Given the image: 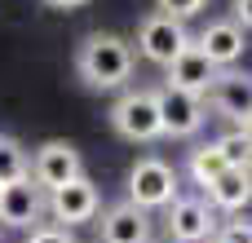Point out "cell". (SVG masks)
<instances>
[{"label": "cell", "mask_w": 252, "mask_h": 243, "mask_svg": "<svg viewBox=\"0 0 252 243\" xmlns=\"http://www.w3.org/2000/svg\"><path fill=\"white\" fill-rule=\"evenodd\" d=\"M75 71H80V80L93 84V89H120V84H128V75H133V44H128L124 35L93 31V35L80 44V53H75Z\"/></svg>", "instance_id": "6da1fadb"}, {"label": "cell", "mask_w": 252, "mask_h": 243, "mask_svg": "<svg viewBox=\"0 0 252 243\" xmlns=\"http://www.w3.org/2000/svg\"><path fill=\"white\" fill-rule=\"evenodd\" d=\"M177 199V173L164 164V159H137L133 173H128V204L151 213V208H168Z\"/></svg>", "instance_id": "7a4b0ae2"}, {"label": "cell", "mask_w": 252, "mask_h": 243, "mask_svg": "<svg viewBox=\"0 0 252 243\" xmlns=\"http://www.w3.org/2000/svg\"><path fill=\"white\" fill-rule=\"evenodd\" d=\"M111 124H115V133L128 137V142H155V137H159L155 93H151V89H128V93L111 106Z\"/></svg>", "instance_id": "3957f363"}, {"label": "cell", "mask_w": 252, "mask_h": 243, "mask_svg": "<svg viewBox=\"0 0 252 243\" xmlns=\"http://www.w3.org/2000/svg\"><path fill=\"white\" fill-rule=\"evenodd\" d=\"M137 44H142V58L155 62V66H168L186 44H190V31L182 18H168V13H151L142 18V31H137Z\"/></svg>", "instance_id": "277c9868"}, {"label": "cell", "mask_w": 252, "mask_h": 243, "mask_svg": "<svg viewBox=\"0 0 252 243\" xmlns=\"http://www.w3.org/2000/svg\"><path fill=\"white\" fill-rule=\"evenodd\" d=\"M27 177L40 186V190H58L75 177H84V164H80V151L71 142H44L35 151V159L27 164Z\"/></svg>", "instance_id": "5b68a950"}, {"label": "cell", "mask_w": 252, "mask_h": 243, "mask_svg": "<svg viewBox=\"0 0 252 243\" xmlns=\"http://www.w3.org/2000/svg\"><path fill=\"white\" fill-rule=\"evenodd\" d=\"M155 111H159V133H168V137H195L204 128V97L182 93L173 84H164L155 93Z\"/></svg>", "instance_id": "8992f818"}, {"label": "cell", "mask_w": 252, "mask_h": 243, "mask_svg": "<svg viewBox=\"0 0 252 243\" xmlns=\"http://www.w3.org/2000/svg\"><path fill=\"white\" fill-rule=\"evenodd\" d=\"M217 115H226L235 128H248V111H252V93H248V75L244 71H217L208 93H204Z\"/></svg>", "instance_id": "52a82bcc"}, {"label": "cell", "mask_w": 252, "mask_h": 243, "mask_svg": "<svg viewBox=\"0 0 252 243\" xmlns=\"http://www.w3.org/2000/svg\"><path fill=\"white\" fill-rule=\"evenodd\" d=\"M49 208H53V217H58V221L80 226V221H93V217H97L102 195H97V186H93L89 177H75V182H66V186L49 190Z\"/></svg>", "instance_id": "ba28073f"}, {"label": "cell", "mask_w": 252, "mask_h": 243, "mask_svg": "<svg viewBox=\"0 0 252 243\" xmlns=\"http://www.w3.org/2000/svg\"><path fill=\"white\" fill-rule=\"evenodd\" d=\"M44 213V199H40V186L31 177H18L9 186H0V221L13 226V230H31Z\"/></svg>", "instance_id": "9c48e42d"}, {"label": "cell", "mask_w": 252, "mask_h": 243, "mask_svg": "<svg viewBox=\"0 0 252 243\" xmlns=\"http://www.w3.org/2000/svg\"><path fill=\"white\" fill-rule=\"evenodd\" d=\"M213 213H208V204L204 199H173L168 204V235H173V243H204L213 239Z\"/></svg>", "instance_id": "30bf717a"}, {"label": "cell", "mask_w": 252, "mask_h": 243, "mask_svg": "<svg viewBox=\"0 0 252 243\" xmlns=\"http://www.w3.org/2000/svg\"><path fill=\"white\" fill-rule=\"evenodd\" d=\"M244 35H248V31H239L235 22H208V27L199 31L195 49H199L217 71H230V66L244 58Z\"/></svg>", "instance_id": "8fae6325"}, {"label": "cell", "mask_w": 252, "mask_h": 243, "mask_svg": "<svg viewBox=\"0 0 252 243\" xmlns=\"http://www.w3.org/2000/svg\"><path fill=\"white\" fill-rule=\"evenodd\" d=\"M164 71H168V84H173V89L195 93V97H204V93H208V84H213V75H217V66H213L195 44H186V49H182Z\"/></svg>", "instance_id": "7c38bea8"}, {"label": "cell", "mask_w": 252, "mask_h": 243, "mask_svg": "<svg viewBox=\"0 0 252 243\" xmlns=\"http://www.w3.org/2000/svg\"><path fill=\"white\" fill-rule=\"evenodd\" d=\"M102 243H151V217L133 204H115L102 213Z\"/></svg>", "instance_id": "4fadbf2b"}, {"label": "cell", "mask_w": 252, "mask_h": 243, "mask_svg": "<svg viewBox=\"0 0 252 243\" xmlns=\"http://www.w3.org/2000/svg\"><path fill=\"white\" fill-rule=\"evenodd\" d=\"M248 168H221L213 182H208V199L221 208V213H239V208H248Z\"/></svg>", "instance_id": "5bb4252c"}, {"label": "cell", "mask_w": 252, "mask_h": 243, "mask_svg": "<svg viewBox=\"0 0 252 243\" xmlns=\"http://www.w3.org/2000/svg\"><path fill=\"white\" fill-rule=\"evenodd\" d=\"M213 146H217V155L226 159V168H248V155H252L248 128H235V133H226V137L213 142Z\"/></svg>", "instance_id": "9a60e30c"}, {"label": "cell", "mask_w": 252, "mask_h": 243, "mask_svg": "<svg viewBox=\"0 0 252 243\" xmlns=\"http://www.w3.org/2000/svg\"><path fill=\"white\" fill-rule=\"evenodd\" d=\"M27 177V151L13 142V137H0V186Z\"/></svg>", "instance_id": "2e32d148"}, {"label": "cell", "mask_w": 252, "mask_h": 243, "mask_svg": "<svg viewBox=\"0 0 252 243\" xmlns=\"http://www.w3.org/2000/svg\"><path fill=\"white\" fill-rule=\"evenodd\" d=\"M221 168H226V159L217 155V146H199V151L190 155V177H195L199 186H208V182H213Z\"/></svg>", "instance_id": "e0dca14e"}, {"label": "cell", "mask_w": 252, "mask_h": 243, "mask_svg": "<svg viewBox=\"0 0 252 243\" xmlns=\"http://www.w3.org/2000/svg\"><path fill=\"white\" fill-rule=\"evenodd\" d=\"M213 243H252L248 235V221H239V217H230V221H221V226H213Z\"/></svg>", "instance_id": "ac0fdd59"}, {"label": "cell", "mask_w": 252, "mask_h": 243, "mask_svg": "<svg viewBox=\"0 0 252 243\" xmlns=\"http://www.w3.org/2000/svg\"><path fill=\"white\" fill-rule=\"evenodd\" d=\"M155 4H159V13H168V18H182V22H186V18L204 13V4H208V0H155Z\"/></svg>", "instance_id": "d6986e66"}, {"label": "cell", "mask_w": 252, "mask_h": 243, "mask_svg": "<svg viewBox=\"0 0 252 243\" xmlns=\"http://www.w3.org/2000/svg\"><path fill=\"white\" fill-rule=\"evenodd\" d=\"M27 243H71V235H66V226H31Z\"/></svg>", "instance_id": "ffe728a7"}, {"label": "cell", "mask_w": 252, "mask_h": 243, "mask_svg": "<svg viewBox=\"0 0 252 243\" xmlns=\"http://www.w3.org/2000/svg\"><path fill=\"white\" fill-rule=\"evenodd\" d=\"M252 0H235V18H230V22H235V27H239V31H248V22H252V9H248Z\"/></svg>", "instance_id": "44dd1931"}, {"label": "cell", "mask_w": 252, "mask_h": 243, "mask_svg": "<svg viewBox=\"0 0 252 243\" xmlns=\"http://www.w3.org/2000/svg\"><path fill=\"white\" fill-rule=\"evenodd\" d=\"M44 4H49V9H80L84 0H44Z\"/></svg>", "instance_id": "7402d4cb"}]
</instances>
